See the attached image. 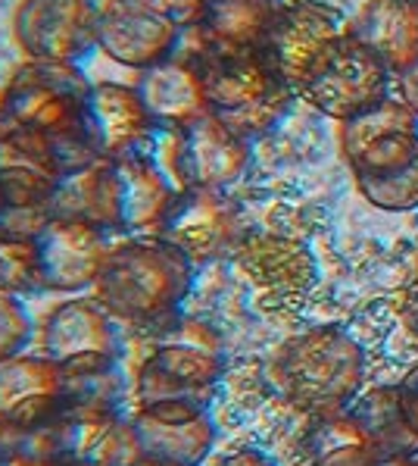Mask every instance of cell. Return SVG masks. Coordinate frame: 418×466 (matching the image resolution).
Here are the masks:
<instances>
[{"label":"cell","instance_id":"obj_1","mask_svg":"<svg viewBox=\"0 0 418 466\" xmlns=\"http://www.w3.org/2000/svg\"><path fill=\"white\" fill-rule=\"evenodd\" d=\"M197 263L160 235H134L110 250L94 298L119 322L144 332H165L182 319Z\"/></svg>","mask_w":418,"mask_h":466},{"label":"cell","instance_id":"obj_2","mask_svg":"<svg viewBox=\"0 0 418 466\" xmlns=\"http://www.w3.org/2000/svg\"><path fill=\"white\" fill-rule=\"evenodd\" d=\"M341 154L359 195L384 213L418 207V116L387 97L341 123Z\"/></svg>","mask_w":418,"mask_h":466},{"label":"cell","instance_id":"obj_3","mask_svg":"<svg viewBox=\"0 0 418 466\" xmlns=\"http://www.w3.org/2000/svg\"><path fill=\"white\" fill-rule=\"evenodd\" d=\"M182 195L160 160L141 154L97 160L88 172L63 185L60 213H75L110 235H156Z\"/></svg>","mask_w":418,"mask_h":466},{"label":"cell","instance_id":"obj_4","mask_svg":"<svg viewBox=\"0 0 418 466\" xmlns=\"http://www.w3.org/2000/svg\"><path fill=\"white\" fill-rule=\"evenodd\" d=\"M272 379L284 400L303 413H343L363 394L365 350L341 326L309 329L278 348Z\"/></svg>","mask_w":418,"mask_h":466},{"label":"cell","instance_id":"obj_5","mask_svg":"<svg viewBox=\"0 0 418 466\" xmlns=\"http://www.w3.org/2000/svg\"><path fill=\"white\" fill-rule=\"evenodd\" d=\"M206 104L215 119L244 138H263L291 113L297 91L278 76L269 56L254 50H197Z\"/></svg>","mask_w":418,"mask_h":466},{"label":"cell","instance_id":"obj_6","mask_svg":"<svg viewBox=\"0 0 418 466\" xmlns=\"http://www.w3.org/2000/svg\"><path fill=\"white\" fill-rule=\"evenodd\" d=\"M91 82L78 66L28 60L0 95L6 138H66L85 132Z\"/></svg>","mask_w":418,"mask_h":466},{"label":"cell","instance_id":"obj_7","mask_svg":"<svg viewBox=\"0 0 418 466\" xmlns=\"http://www.w3.org/2000/svg\"><path fill=\"white\" fill-rule=\"evenodd\" d=\"M182 319L160 332V344L138 363L132 379L134 407L204 404L213 407L215 389L225 376V354L219 344L197 332H178Z\"/></svg>","mask_w":418,"mask_h":466},{"label":"cell","instance_id":"obj_8","mask_svg":"<svg viewBox=\"0 0 418 466\" xmlns=\"http://www.w3.org/2000/svg\"><path fill=\"white\" fill-rule=\"evenodd\" d=\"M391 66L350 28L325 50L297 95L319 113L343 123L391 97Z\"/></svg>","mask_w":418,"mask_h":466},{"label":"cell","instance_id":"obj_9","mask_svg":"<svg viewBox=\"0 0 418 466\" xmlns=\"http://www.w3.org/2000/svg\"><path fill=\"white\" fill-rule=\"evenodd\" d=\"M97 0H19L13 35L28 60L78 66L97 47Z\"/></svg>","mask_w":418,"mask_h":466},{"label":"cell","instance_id":"obj_10","mask_svg":"<svg viewBox=\"0 0 418 466\" xmlns=\"http://www.w3.org/2000/svg\"><path fill=\"white\" fill-rule=\"evenodd\" d=\"M350 28L353 23L337 6L322 4V0H287L278 6L259 50L269 56L278 76L294 91H300L315 63L325 56V50Z\"/></svg>","mask_w":418,"mask_h":466},{"label":"cell","instance_id":"obj_11","mask_svg":"<svg viewBox=\"0 0 418 466\" xmlns=\"http://www.w3.org/2000/svg\"><path fill=\"white\" fill-rule=\"evenodd\" d=\"M38 350L66 372L113 367L122 357L119 319L97 298H69L41 322Z\"/></svg>","mask_w":418,"mask_h":466},{"label":"cell","instance_id":"obj_12","mask_svg":"<svg viewBox=\"0 0 418 466\" xmlns=\"http://www.w3.org/2000/svg\"><path fill=\"white\" fill-rule=\"evenodd\" d=\"M110 250V232L100 228L97 222L75 217V213H56L35 235L41 291L75 295V291L94 289Z\"/></svg>","mask_w":418,"mask_h":466},{"label":"cell","instance_id":"obj_13","mask_svg":"<svg viewBox=\"0 0 418 466\" xmlns=\"http://www.w3.org/2000/svg\"><path fill=\"white\" fill-rule=\"evenodd\" d=\"M250 167V138L237 135L213 113L172 132L169 172L178 188L225 191Z\"/></svg>","mask_w":418,"mask_h":466},{"label":"cell","instance_id":"obj_14","mask_svg":"<svg viewBox=\"0 0 418 466\" xmlns=\"http://www.w3.org/2000/svg\"><path fill=\"white\" fill-rule=\"evenodd\" d=\"M182 45V25L150 0H106L100 4L97 47L125 69L156 66Z\"/></svg>","mask_w":418,"mask_h":466},{"label":"cell","instance_id":"obj_15","mask_svg":"<svg viewBox=\"0 0 418 466\" xmlns=\"http://www.w3.org/2000/svg\"><path fill=\"white\" fill-rule=\"evenodd\" d=\"M141 463L204 466L215 448V420L204 404H156L128 413Z\"/></svg>","mask_w":418,"mask_h":466},{"label":"cell","instance_id":"obj_16","mask_svg":"<svg viewBox=\"0 0 418 466\" xmlns=\"http://www.w3.org/2000/svg\"><path fill=\"white\" fill-rule=\"evenodd\" d=\"M156 235L184 250L197 267L215 260V257L234 254V248L244 238L237 210L222 198V191L200 188H182Z\"/></svg>","mask_w":418,"mask_h":466},{"label":"cell","instance_id":"obj_17","mask_svg":"<svg viewBox=\"0 0 418 466\" xmlns=\"http://www.w3.org/2000/svg\"><path fill=\"white\" fill-rule=\"evenodd\" d=\"M66 407V372L47 354H16L0 363V422L28 432Z\"/></svg>","mask_w":418,"mask_h":466},{"label":"cell","instance_id":"obj_18","mask_svg":"<svg viewBox=\"0 0 418 466\" xmlns=\"http://www.w3.org/2000/svg\"><path fill=\"white\" fill-rule=\"evenodd\" d=\"M156 128L160 126L147 113L134 85H91L88 100H85V135L100 160L141 154Z\"/></svg>","mask_w":418,"mask_h":466},{"label":"cell","instance_id":"obj_19","mask_svg":"<svg viewBox=\"0 0 418 466\" xmlns=\"http://www.w3.org/2000/svg\"><path fill=\"white\" fill-rule=\"evenodd\" d=\"M134 88L160 128H182L194 119L206 116V85L197 54H172L156 66L141 69L134 78Z\"/></svg>","mask_w":418,"mask_h":466},{"label":"cell","instance_id":"obj_20","mask_svg":"<svg viewBox=\"0 0 418 466\" xmlns=\"http://www.w3.org/2000/svg\"><path fill=\"white\" fill-rule=\"evenodd\" d=\"M232 257L244 276L265 295H300L315 279L309 250L300 241L278 238V235H244Z\"/></svg>","mask_w":418,"mask_h":466},{"label":"cell","instance_id":"obj_21","mask_svg":"<svg viewBox=\"0 0 418 466\" xmlns=\"http://www.w3.org/2000/svg\"><path fill=\"white\" fill-rule=\"evenodd\" d=\"M63 182L19 160L0 163V228L35 238L60 213Z\"/></svg>","mask_w":418,"mask_h":466},{"label":"cell","instance_id":"obj_22","mask_svg":"<svg viewBox=\"0 0 418 466\" xmlns=\"http://www.w3.org/2000/svg\"><path fill=\"white\" fill-rule=\"evenodd\" d=\"M353 32L396 76L418 60V0H369L353 19Z\"/></svg>","mask_w":418,"mask_h":466},{"label":"cell","instance_id":"obj_23","mask_svg":"<svg viewBox=\"0 0 418 466\" xmlns=\"http://www.w3.org/2000/svg\"><path fill=\"white\" fill-rule=\"evenodd\" d=\"M281 0H209L194 25L206 50H254L263 47Z\"/></svg>","mask_w":418,"mask_h":466},{"label":"cell","instance_id":"obj_24","mask_svg":"<svg viewBox=\"0 0 418 466\" xmlns=\"http://www.w3.org/2000/svg\"><path fill=\"white\" fill-rule=\"evenodd\" d=\"M347 410L384 457H418V429L403 410L396 385L369 389Z\"/></svg>","mask_w":418,"mask_h":466},{"label":"cell","instance_id":"obj_25","mask_svg":"<svg viewBox=\"0 0 418 466\" xmlns=\"http://www.w3.org/2000/svg\"><path fill=\"white\" fill-rule=\"evenodd\" d=\"M309 451H313L309 466H384L391 461L369 441V435L359 429L350 410L319 417V426L309 439Z\"/></svg>","mask_w":418,"mask_h":466},{"label":"cell","instance_id":"obj_26","mask_svg":"<svg viewBox=\"0 0 418 466\" xmlns=\"http://www.w3.org/2000/svg\"><path fill=\"white\" fill-rule=\"evenodd\" d=\"M128 394L132 385L122 376L119 363L66 372V410L85 413V417H122L128 407Z\"/></svg>","mask_w":418,"mask_h":466},{"label":"cell","instance_id":"obj_27","mask_svg":"<svg viewBox=\"0 0 418 466\" xmlns=\"http://www.w3.org/2000/svg\"><path fill=\"white\" fill-rule=\"evenodd\" d=\"M0 291H6V295L41 291L35 238H23V235L0 228Z\"/></svg>","mask_w":418,"mask_h":466},{"label":"cell","instance_id":"obj_28","mask_svg":"<svg viewBox=\"0 0 418 466\" xmlns=\"http://www.w3.org/2000/svg\"><path fill=\"white\" fill-rule=\"evenodd\" d=\"M35 339V319L19 295L0 291V363L16 354H25V348Z\"/></svg>","mask_w":418,"mask_h":466},{"label":"cell","instance_id":"obj_29","mask_svg":"<svg viewBox=\"0 0 418 466\" xmlns=\"http://www.w3.org/2000/svg\"><path fill=\"white\" fill-rule=\"evenodd\" d=\"M154 6H160L165 16H172L178 25L187 28V25H197L204 10L209 6V0H150Z\"/></svg>","mask_w":418,"mask_h":466},{"label":"cell","instance_id":"obj_30","mask_svg":"<svg viewBox=\"0 0 418 466\" xmlns=\"http://www.w3.org/2000/svg\"><path fill=\"white\" fill-rule=\"evenodd\" d=\"M213 466H278V463L259 448H237V451L222 454Z\"/></svg>","mask_w":418,"mask_h":466},{"label":"cell","instance_id":"obj_31","mask_svg":"<svg viewBox=\"0 0 418 466\" xmlns=\"http://www.w3.org/2000/svg\"><path fill=\"white\" fill-rule=\"evenodd\" d=\"M396 391H400V400H403V410L406 417L413 420V426L418 429V367H413L406 376L396 382Z\"/></svg>","mask_w":418,"mask_h":466},{"label":"cell","instance_id":"obj_32","mask_svg":"<svg viewBox=\"0 0 418 466\" xmlns=\"http://www.w3.org/2000/svg\"><path fill=\"white\" fill-rule=\"evenodd\" d=\"M393 78H396V88H400V100H406L418 116V60L409 63L406 69H400Z\"/></svg>","mask_w":418,"mask_h":466},{"label":"cell","instance_id":"obj_33","mask_svg":"<svg viewBox=\"0 0 418 466\" xmlns=\"http://www.w3.org/2000/svg\"><path fill=\"white\" fill-rule=\"evenodd\" d=\"M403 322H406V329L418 339V279L413 289L406 291V298H403Z\"/></svg>","mask_w":418,"mask_h":466},{"label":"cell","instance_id":"obj_34","mask_svg":"<svg viewBox=\"0 0 418 466\" xmlns=\"http://www.w3.org/2000/svg\"><path fill=\"white\" fill-rule=\"evenodd\" d=\"M13 441H16V432H13L6 422H0V466H4L6 457L13 454Z\"/></svg>","mask_w":418,"mask_h":466},{"label":"cell","instance_id":"obj_35","mask_svg":"<svg viewBox=\"0 0 418 466\" xmlns=\"http://www.w3.org/2000/svg\"><path fill=\"white\" fill-rule=\"evenodd\" d=\"M384 466H418V457H391Z\"/></svg>","mask_w":418,"mask_h":466},{"label":"cell","instance_id":"obj_36","mask_svg":"<svg viewBox=\"0 0 418 466\" xmlns=\"http://www.w3.org/2000/svg\"><path fill=\"white\" fill-rule=\"evenodd\" d=\"M4 135H6V128H4V116H0V147H4Z\"/></svg>","mask_w":418,"mask_h":466},{"label":"cell","instance_id":"obj_37","mask_svg":"<svg viewBox=\"0 0 418 466\" xmlns=\"http://www.w3.org/2000/svg\"><path fill=\"white\" fill-rule=\"evenodd\" d=\"M54 466H85V463H54Z\"/></svg>","mask_w":418,"mask_h":466},{"label":"cell","instance_id":"obj_38","mask_svg":"<svg viewBox=\"0 0 418 466\" xmlns=\"http://www.w3.org/2000/svg\"><path fill=\"white\" fill-rule=\"evenodd\" d=\"M415 272H418V257H415Z\"/></svg>","mask_w":418,"mask_h":466},{"label":"cell","instance_id":"obj_39","mask_svg":"<svg viewBox=\"0 0 418 466\" xmlns=\"http://www.w3.org/2000/svg\"><path fill=\"white\" fill-rule=\"evenodd\" d=\"M138 466H150V463H138Z\"/></svg>","mask_w":418,"mask_h":466}]
</instances>
